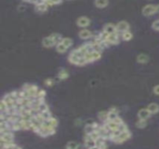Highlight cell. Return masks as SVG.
I'll return each mask as SVG.
<instances>
[{
	"label": "cell",
	"mask_w": 159,
	"mask_h": 149,
	"mask_svg": "<svg viewBox=\"0 0 159 149\" xmlns=\"http://www.w3.org/2000/svg\"><path fill=\"white\" fill-rule=\"evenodd\" d=\"M0 144H1V148L4 147L6 144H14V135L12 132L6 133V134H0Z\"/></svg>",
	"instance_id": "obj_1"
},
{
	"label": "cell",
	"mask_w": 159,
	"mask_h": 149,
	"mask_svg": "<svg viewBox=\"0 0 159 149\" xmlns=\"http://www.w3.org/2000/svg\"><path fill=\"white\" fill-rule=\"evenodd\" d=\"M130 137H131V132L128 130V131H125L121 132L118 136L114 137L112 141L116 144H123L124 142H126V141H128L129 139H130Z\"/></svg>",
	"instance_id": "obj_2"
},
{
	"label": "cell",
	"mask_w": 159,
	"mask_h": 149,
	"mask_svg": "<svg viewBox=\"0 0 159 149\" xmlns=\"http://www.w3.org/2000/svg\"><path fill=\"white\" fill-rule=\"evenodd\" d=\"M22 89H24V91L28 92V94L30 95L32 99H35V98H37V92L39 91V89L37 87V86L33 85V84H25L24 86H23Z\"/></svg>",
	"instance_id": "obj_3"
},
{
	"label": "cell",
	"mask_w": 159,
	"mask_h": 149,
	"mask_svg": "<svg viewBox=\"0 0 159 149\" xmlns=\"http://www.w3.org/2000/svg\"><path fill=\"white\" fill-rule=\"evenodd\" d=\"M85 60L87 61V64L89 62H93L99 61L101 58V52H97V51H90L89 53H87L85 55Z\"/></svg>",
	"instance_id": "obj_4"
},
{
	"label": "cell",
	"mask_w": 159,
	"mask_h": 149,
	"mask_svg": "<svg viewBox=\"0 0 159 149\" xmlns=\"http://www.w3.org/2000/svg\"><path fill=\"white\" fill-rule=\"evenodd\" d=\"M142 14L144 16H153L154 14H156L157 12L156 9V5H153V4H149V5H146L143 7V9L141 10Z\"/></svg>",
	"instance_id": "obj_5"
},
{
	"label": "cell",
	"mask_w": 159,
	"mask_h": 149,
	"mask_svg": "<svg viewBox=\"0 0 159 149\" xmlns=\"http://www.w3.org/2000/svg\"><path fill=\"white\" fill-rule=\"evenodd\" d=\"M120 38H121V35L118 32H116L113 35H109L106 38V42L109 46L110 45H116L119 43V41H120Z\"/></svg>",
	"instance_id": "obj_6"
},
{
	"label": "cell",
	"mask_w": 159,
	"mask_h": 149,
	"mask_svg": "<svg viewBox=\"0 0 159 149\" xmlns=\"http://www.w3.org/2000/svg\"><path fill=\"white\" fill-rule=\"evenodd\" d=\"M76 25L80 28H86L90 25V20L86 16H81L76 20Z\"/></svg>",
	"instance_id": "obj_7"
},
{
	"label": "cell",
	"mask_w": 159,
	"mask_h": 149,
	"mask_svg": "<svg viewBox=\"0 0 159 149\" xmlns=\"http://www.w3.org/2000/svg\"><path fill=\"white\" fill-rule=\"evenodd\" d=\"M116 30L119 34H122L129 30V23L126 21H121L116 23Z\"/></svg>",
	"instance_id": "obj_8"
},
{
	"label": "cell",
	"mask_w": 159,
	"mask_h": 149,
	"mask_svg": "<svg viewBox=\"0 0 159 149\" xmlns=\"http://www.w3.org/2000/svg\"><path fill=\"white\" fill-rule=\"evenodd\" d=\"M103 125H104V126L106 127V129L110 132H113V131H117L118 129H119V126H120V125H118L117 123H116L113 120H106L105 122L103 123Z\"/></svg>",
	"instance_id": "obj_9"
},
{
	"label": "cell",
	"mask_w": 159,
	"mask_h": 149,
	"mask_svg": "<svg viewBox=\"0 0 159 149\" xmlns=\"http://www.w3.org/2000/svg\"><path fill=\"white\" fill-rule=\"evenodd\" d=\"M103 32L106 33L107 35H113L114 33L117 32L116 30V24H114V23H107L103 27Z\"/></svg>",
	"instance_id": "obj_10"
},
{
	"label": "cell",
	"mask_w": 159,
	"mask_h": 149,
	"mask_svg": "<svg viewBox=\"0 0 159 149\" xmlns=\"http://www.w3.org/2000/svg\"><path fill=\"white\" fill-rule=\"evenodd\" d=\"M47 9H49V7H47L45 1H37V4H35V11H37L39 13H43V12H46Z\"/></svg>",
	"instance_id": "obj_11"
},
{
	"label": "cell",
	"mask_w": 159,
	"mask_h": 149,
	"mask_svg": "<svg viewBox=\"0 0 159 149\" xmlns=\"http://www.w3.org/2000/svg\"><path fill=\"white\" fill-rule=\"evenodd\" d=\"M78 37H80L81 39H83V40H87V39H89V38L92 37H93V34L89 29H83V30L79 31Z\"/></svg>",
	"instance_id": "obj_12"
},
{
	"label": "cell",
	"mask_w": 159,
	"mask_h": 149,
	"mask_svg": "<svg viewBox=\"0 0 159 149\" xmlns=\"http://www.w3.org/2000/svg\"><path fill=\"white\" fill-rule=\"evenodd\" d=\"M151 116H152V114H151V112L147 108H142V109H141V110L138 112L139 119H145V120H147L148 119H150Z\"/></svg>",
	"instance_id": "obj_13"
},
{
	"label": "cell",
	"mask_w": 159,
	"mask_h": 149,
	"mask_svg": "<svg viewBox=\"0 0 159 149\" xmlns=\"http://www.w3.org/2000/svg\"><path fill=\"white\" fill-rule=\"evenodd\" d=\"M84 142H85V146L89 149L96 146V141L93 140L91 138V136L89 134H86L85 138H84Z\"/></svg>",
	"instance_id": "obj_14"
},
{
	"label": "cell",
	"mask_w": 159,
	"mask_h": 149,
	"mask_svg": "<svg viewBox=\"0 0 159 149\" xmlns=\"http://www.w3.org/2000/svg\"><path fill=\"white\" fill-rule=\"evenodd\" d=\"M42 45L43 47H45V48H52V47H56V44H55V42L52 40V38H51L49 36V37H46L45 38L42 40Z\"/></svg>",
	"instance_id": "obj_15"
},
{
	"label": "cell",
	"mask_w": 159,
	"mask_h": 149,
	"mask_svg": "<svg viewBox=\"0 0 159 149\" xmlns=\"http://www.w3.org/2000/svg\"><path fill=\"white\" fill-rule=\"evenodd\" d=\"M80 57L77 56L76 54H75L73 50L71 51V53L69 54V56H68V61L69 62H71L72 64H74V65H78V62L79 61H80Z\"/></svg>",
	"instance_id": "obj_16"
},
{
	"label": "cell",
	"mask_w": 159,
	"mask_h": 149,
	"mask_svg": "<svg viewBox=\"0 0 159 149\" xmlns=\"http://www.w3.org/2000/svg\"><path fill=\"white\" fill-rule=\"evenodd\" d=\"M148 110L151 112L152 115H154V114H157L159 112V104H156V103H151L147 105L146 107Z\"/></svg>",
	"instance_id": "obj_17"
},
{
	"label": "cell",
	"mask_w": 159,
	"mask_h": 149,
	"mask_svg": "<svg viewBox=\"0 0 159 149\" xmlns=\"http://www.w3.org/2000/svg\"><path fill=\"white\" fill-rule=\"evenodd\" d=\"M136 60H137V62H139V64H147V62H149L150 58H149L148 55H146V54H144V53H141V54H139V55L137 56Z\"/></svg>",
	"instance_id": "obj_18"
},
{
	"label": "cell",
	"mask_w": 159,
	"mask_h": 149,
	"mask_svg": "<svg viewBox=\"0 0 159 149\" xmlns=\"http://www.w3.org/2000/svg\"><path fill=\"white\" fill-rule=\"evenodd\" d=\"M118 116H118L117 110L114 107H112L108 112V119L107 120H114L116 119H117Z\"/></svg>",
	"instance_id": "obj_19"
},
{
	"label": "cell",
	"mask_w": 159,
	"mask_h": 149,
	"mask_svg": "<svg viewBox=\"0 0 159 149\" xmlns=\"http://www.w3.org/2000/svg\"><path fill=\"white\" fill-rule=\"evenodd\" d=\"M94 5L98 9H104V7H106L109 5V1H107V0H96L94 2Z\"/></svg>",
	"instance_id": "obj_20"
},
{
	"label": "cell",
	"mask_w": 159,
	"mask_h": 149,
	"mask_svg": "<svg viewBox=\"0 0 159 149\" xmlns=\"http://www.w3.org/2000/svg\"><path fill=\"white\" fill-rule=\"evenodd\" d=\"M120 35H121V39H122V40H124V41H129L133 37V35H132V33H131L129 30L126 31V32L122 33Z\"/></svg>",
	"instance_id": "obj_21"
},
{
	"label": "cell",
	"mask_w": 159,
	"mask_h": 149,
	"mask_svg": "<svg viewBox=\"0 0 159 149\" xmlns=\"http://www.w3.org/2000/svg\"><path fill=\"white\" fill-rule=\"evenodd\" d=\"M61 43H62V44L64 45L67 49H69V48H71V47H72L74 41H73V39L70 38V37H64V38L62 39Z\"/></svg>",
	"instance_id": "obj_22"
},
{
	"label": "cell",
	"mask_w": 159,
	"mask_h": 149,
	"mask_svg": "<svg viewBox=\"0 0 159 149\" xmlns=\"http://www.w3.org/2000/svg\"><path fill=\"white\" fill-rule=\"evenodd\" d=\"M68 77H69V73L65 69H62L58 74V78L60 80H64Z\"/></svg>",
	"instance_id": "obj_23"
},
{
	"label": "cell",
	"mask_w": 159,
	"mask_h": 149,
	"mask_svg": "<svg viewBox=\"0 0 159 149\" xmlns=\"http://www.w3.org/2000/svg\"><path fill=\"white\" fill-rule=\"evenodd\" d=\"M108 112L109 111H101V112H99L98 117L101 121H103V122H105V121L108 119Z\"/></svg>",
	"instance_id": "obj_24"
},
{
	"label": "cell",
	"mask_w": 159,
	"mask_h": 149,
	"mask_svg": "<svg viewBox=\"0 0 159 149\" xmlns=\"http://www.w3.org/2000/svg\"><path fill=\"white\" fill-rule=\"evenodd\" d=\"M147 126V120L145 119H138L136 122V127L139 129H144Z\"/></svg>",
	"instance_id": "obj_25"
},
{
	"label": "cell",
	"mask_w": 159,
	"mask_h": 149,
	"mask_svg": "<svg viewBox=\"0 0 159 149\" xmlns=\"http://www.w3.org/2000/svg\"><path fill=\"white\" fill-rule=\"evenodd\" d=\"M55 48H56V50H57V52H59V53H64V52L66 51V50L68 49H67V48H66V47H65L64 45H63V44H62L61 42H60L59 44H58V45H57L56 47H55Z\"/></svg>",
	"instance_id": "obj_26"
},
{
	"label": "cell",
	"mask_w": 159,
	"mask_h": 149,
	"mask_svg": "<svg viewBox=\"0 0 159 149\" xmlns=\"http://www.w3.org/2000/svg\"><path fill=\"white\" fill-rule=\"evenodd\" d=\"M79 144L76 142L74 141H70V142L66 144V149H78Z\"/></svg>",
	"instance_id": "obj_27"
},
{
	"label": "cell",
	"mask_w": 159,
	"mask_h": 149,
	"mask_svg": "<svg viewBox=\"0 0 159 149\" xmlns=\"http://www.w3.org/2000/svg\"><path fill=\"white\" fill-rule=\"evenodd\" d=\"M47 110H49V106H47V104L45 103V102H43V103H41L40 105H39V107H38V111H39V113H43V112L47 111Z\"/></svg>",
	"instance_id": "obj_28"
},
{
	"label": "cell",
	"mask_w": 159,
	"mask_h": 149,
	"mask_svg": "<svg viewBox=\"0 0 159 149\" xmlns=\"http://www.w3.org/2000/svg\"><path fill=\"white\" fill-rule=\"evenodd\" d=\"M47 122H49V126L50 127H52V128H55L56 129V127L58 126V120L55 119V117H51V119H47Z\"/></svg>",
	"instance_id": "obj_29"
},
{
	"label": "cell",
	"mask_w": 159,
	"mask_h": 149,
	"mask_svg": "<svg viewBox=\"0 0 159 149\" xmlns=\"http://www.w3.org/2000/svg\"><path fill=\"white\" fill-rule=\"evenodd\" d=\"M105 144H106V140L104 138H102V137H100V138H98L96 140V146L99 147H101L102 146H104Z\"/></svg>",
	"instance_id": "obj_30"
},
{
	"label": "cell",
	"mask_w": 159,
	"mask_h": 149,
	"mask_svg": "<svg viewBox=\"0 0 159 149\" xmlns=\"http://www.w3.org/2000/svg\"><path fill=\"white\" fill-rule=\"evenodd\" d=\"M46 96V91H44V89H39V91L37 92V98L35 99H41V100H44V98Z\"/></svg>",
	"instance_id": "obj_31"
},
{
	"label": "cell",
	"mask_w": 159,
	"mask_h": 149,
	"mask_svg": "<svg viewBox=\"0 0 159 149\" xmlns=\"http://www.w3.org/2000/svg\"><path fill=\"white\" fill-rule=\"evenodd\" d=\"M41 115L44 116V119H45L46 120L47 119H49L52 117V115H51V113L49 112V110H47V111H45V112H43V113H40Z\"/></svg>",
	"instance_id": "obj_32"
},
{
	"label": "cell",
	"mask_w": 159,
	"mask_h": 149,
	"mask_svg": "<svg viewBox=\"0 0 159 149\" xmlns=\"http://www.w3.org/2000/svg\"><path fill=\"white\" fill-rule=\"evenodd\" d=\"M44 83L47 86V87H52L54 85V80L52 78H47V79L44 81Z\"/></svg>",
	"instance_id": "obj_33"
},
{
	"label": "cell",
	"mask_w": 159,
	"mask_h": 149,
	"mask_svg": "<svg viewBox=\"0 0 159 149\" xmlns=\"http://www.w3.org/2000/svg\"><path fill=\"white\" fill-rule=\"evenodd\" d=\"M45 2L49 7L50 6H55V5H60V4H62V1H45Z\"/></svg>",
	"instance_id": "obj_34"
},
{
	"label": "cell",
	"mask_w": 159,
	"mask_h": 149,
	"mask_svg": "<svg viewBox=\"0 0 159 149\" xmlns=\"http://www.w3.org/2000/svg\"><path fill=\"white\" fill-rule=\"evenodd\" d=\"M152 28L154 30H156V31H159V20H156V21H154L152 24Z\"/></svg>",
	"instance_id": "obj_35"
},
{
	"label": "cell",
	"mask_w": 159,
	"mask_h": 149,
	"mask_svg": "<svg viewBox=\"0 0 159 149\" xmlns=\"http://www.w3.org/2000/svg\"><path fill=\"white\" fill-rule=\"evenodd\" d=\"M154 93L156 94V95H159V85H156L154 87V89H153Z\"/></svg>",
	"instance_id": "obj_36"
},
{
	"label": "cell",
	"mask_w": 159,
	"mask_h": 149,
	"mask_svg": "<svg viewBox=\"0 0 159 149\" xmlns=\"http://www.w3.org/2000/svg\"><path fill=\"white\" fill-rule=\"evenodd\" d=\"M19 9L20 11H22V10L23 11V10L25 9V6H23V5H22H22H21V6H19V9Z\"/></svg>",
	"instance_id": "obj_37"
},
{
	"label": "cell",
	"mask_w": 159,
	"mask_h": 149,
	"mask_svg": "<svg viewBox=\"0 0 159 149\" xmlns=\"http://www.w3.org/2000/svg\"><path fill=\"white\" fill-rule=\"evenodd\" d=\"M89 149H101L99 146H93V147H91V148H89Z\"/></svg>",
	"instance_id": "obj_38"
},
{
	"label": "cell",
	"mask_w": 159,
	"mask_h": 149,
	"mask_svg": "<svg viewBox=\"0 0 159 149\" xmlns=\"http://www.w3.org/2000/svg\"><path fill=\"white\" fill-rule=\"evenodd\" d=\"M156 9H157V12L159 13V4L158 5H156Z\"/></svg>",
	"instance_id": "obj_39"
},
{
	"label": "cell",
	"mask_w": 159,
	"mask_h": 149,
	"mask_svg": "<svg viewBox=\"0 0 159 149\" xmlns=\"http://www.w3.org/2000/svg\"><path fill=\"white\" fill-rule=\"evenodd\" d=\"M13 149H22V148H21V147H19V146H15V147L13 148Z\"/></svg>",
	"instance_id": "obj_40"
}]
</instances>
